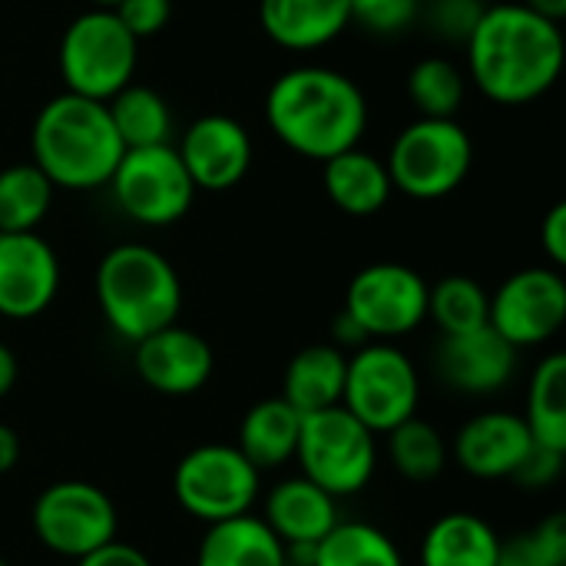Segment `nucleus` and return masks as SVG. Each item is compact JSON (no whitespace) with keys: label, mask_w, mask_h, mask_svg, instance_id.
<instances>
[{"label":"nucleus","mask_w":566,"mask_h":566,"mask_svg":"<svg viewBox=\"0 0 566 566\" xmlns=\"http://www.w3.org/2000/svg\"><path fill=\"white\" fill-rule=\"evenodd\" d=\"M464 46L468 80L501 106L541 99L564 73V27L524 3H488Z\"/></svg>","instance_id":"1"},{"label":"nucleus","mask_w":566,"mask_h":566,"mask_svg":"<svg viewBox=\"0 0 566 566\" xmlns=\"http://www.w3.org/2000/svg\"><path fill=\"white\" fill-rule=\"evenodd\" d=\"M265 123L292 153L325 163L361 143L368 103L352 76L332 66L302 63L269 86Z\"/></svg>","instance_id":"2"},{"label":"nucleus","mask_w":566,"mask_h":566,"mask_svg":"<svg viewBox=\"0 0 566 566\" xmlns=\"http://www.w3.org/2000/svg\"><path fill=\"white\" fill-rule=\"evenodd\" d=\"M30 163L53 189L86 192L109 182L126 146L103 99L66 90L40 106L30 129Z\"/></svg>","instance_id":"3"},{"label":"nucleus","mask_w":566,"mask_h":566,"mask_svg":"<svg viewBox=\"0 0 566 566\" xmlns=\"http://www.w3.org/2000/svg\"><path fill=\"white\" fill-rule=\"evenodd\" d=\"M96 302L106 325L136 345L179 318L182 282L176 265L159 249L123 242L113 245L96 265Z\"/></svg>","instance_id":"4"},{"label":"nucleus","mask_w":566,"mask_h":566,"mask_svg":"<svg viewBox=\"0 0 566 566\" xmlns=\"http://www.w3.org/2000/svg\"><path fill=\"white\" fill-rule=\"evenodd\" d=\"M385 166L395 192L434 202L464 186L474 166V143L458 119L418 116L395 136Z\"/></svg>","instance_id":"5"},{"label":"nucleus","mask_w":566,"mask_h":566,"mask_svg":"<svg viewBox=\"0 0 566 566\" xmlns=\"http://www.w3.org/2000/svg\"><path fill=\"white\" fill-rule=\"evenodd\" d=\"M295 461L302 474L335 501L361 494L378 468V434L342 405L302 415Z\"/></svg>","instance_id":"6"},{"label":"nucleus","mask_w":566,"mask_h":566,"mask_svg":"<svg viewBox=\"0 0 566 566\" xmlns=\"http://www.w3.org/2000/svg\"><path fill=\"white\" fill-rule=\"evenodd\" d=\"M139 40L123 27L116 10L93 7L80 13L60 40V73L70 93L109 99L133 83Z\"/></svg>","instance_id":"7"},{"label":"nucleus","mask_w":566,"mask_h":566,"mask_svg":"<svg viewBox=\"0 0 566 566\" xmlns=\"http://www.w3.org/2000/svg\"><path fill=\"white\" fill-rule=\"evenodd\" d=\"M421 378L415 361L395 342H365L348 355L342 408L371 434H388L418 415Z\"/></svg>","instance_id":"8"},{"label":"nucleus","mask_w":566,"mask_h":566,"mask_svg":"<svg viewBox=\"0 0 566 566\" xmlns=\"http://www.w3.org/2000/svg\"><path fill=\"white\" fill-rule=\"evenodd\" d=\"M172 494L189 517L209 527L252 514L262 494V471L235 444H199L176 464Z\"/></svg>","instance_id":"9"},{"label":"nucleus","mask_w":566,"mask_h":566,"mask_svg":"<svg viewBox=\"0 0 566 566\" xmlns=\"http://www.w3.org/2000/svg\"><path fill=\"white\" fill-rule=\"evenodd\" d=\"M106 186L123 216L146 229H166L179 222L199 192L172 143L126 149Z\"/></svg>","instance_id":"10"},{"label":"nucleus","mask_w":566,"mask_h":566,"mask_svg":"<svg viewBox=\"0 0 566 566\" xmlns=\"http://www.w3.org/2000/svg\"><path fill=\"white\" fill-rule=\"evenodd\" d=\"M30 524L50 554L80 560L116 541L119 514L103 488L90 481H56L33 501Z\"/></svg>","instance_id":"11"},{"label":"nucleus","mask_w":566,"mask_h":566,"mask_svg":"<svg viewBox=\"0 0 566 566\" xmlns=\"http://www.w3.org/2000/svg\"><path fill=\"white\" fill-rule=\"evenodd\" d=\"M428 282L401 262H375L355 272L345 292V315L368 342H398L428 322Z\"/></svg>","instance_id":"12"},{"label":"nucleus","mask_w":566,"mask_h":566,"mask_svg":"<svg viewBox=\"0 0 566 566\" xmlns=\"http://www.w3.org/2000/svg\"><path fill=\"white\" fill-rule=\"evenodd\" d=\"M564 322L566 282L554 265L521 269L491 295L488 325L517 352L547 345L564 328Z\"/></svg>","instance_id":"13"},{"label":"nucleus","mask_w":566,"mask_h":566,"mask_svg":"<svg viewBox=\"0 0 566 566\" xmlns=\"http://www.w3.org/2000/svg\"><path fill=\"white\" fill-rule=\"evenodd\" d=\"M60 292V259L36 232H0V315L27 322Z\"/></svg>","instance_id":"14"},{"label":"nucleus","mask_w":566,"mask_h":566,"mask_svg":"<svg viewBox=\"0 0 566 566\" xmlns=\"http://www.w3.org/2000/svg\"><path fill=\"white\" fill-rule=\"evenodd\" d=\"M189 179L202 192H226L239 186L252 169L249 129L222 113L199 116L176 146Z\"/></svg>","instance_id":"15"},{"label":"nucleus","mask_w":566,"mask_h":566,"mask_svg":"<svg viewBox=\"0 0 566 566\" xmlns=\"http://www.w3.org/2000/svg\"><path fill=\"white\" fill-rule=\"evenodd\" d=\"M133 365L143 385H149L153 391L166 398H186L206 388L216 368V355L202 335L172 322L136 342Z\"/></svg>","instance_id":"16"},{"label":"nucleus","mask_w":566,"mask_h":566,"mask_svg":"<svg viewBox=\"0 0 566 566\" xmlns=\"http://www.w3.org/2000/svg\"><path fill=\"white\" fill-rule=\"evenodd\" d=\"M434 365L448 388L481 398L501 391L514 378L517 348L484 325L464 335H441Z\"/></svg>","instance_id":"17"},{"label":"nucleus","mask_w":566,"mask_h":566,"mask_svg":"<svg viewBox=\"0 0 566 566\" xmlns=\"http://www.w3.org/2000/svg\"><path fill=\"white\" fill-rule=\"evenodd\" d=\"M534 438L521 415L511 411H484L461 424L454 434L451 454L478 481H504L514 478L524 464Z\"/></svg>","instance_id":"18"},{"label":"nucleus","mask_w":566,"mask_h":566,"mask_svg":"<svg viewBox=\"0 0 566 566\" xmlns=\"http://www.w3.org/2000/svg\"><path fill=\"white\" fill-rule=\"evenodd\" d=\"M265 36L285 50H318L352 27V0H259Z\"/></svg>","instance_id":"19"},{"label":"nucleus","mask_w":566,"mask_h":566,"mask_svg":"<svg viewBox=\"0 0 566 566\" xmlns=\"http://www.w3.org/2000/svg\"><path fill=\"white\" fill-rule=\"evenodd\" d=\"M262 521L285 547H298V544H318L342 517H338V501L318 484H312L305 474H298L279 481L265 494Z\"/></svg>","instance_id":"20"},{"label":"nucleus","mask_w":566,"mask_h":566,"mask_svg":"<svg viewBox=\"0 0 566 566\" xmlns=\"http://www.w3.org/2000/svg\"><path fill=\"white\" fill-rule=\"evenodd\" d=\"M322 182H325V196L355 219H368L375 212H381L391 199V176L385 159H378L375 153L365 149H345L332 159L322 163Z\"/></svg>","instance_id":"21"},{"label":"nucleus","mask_w":566,"mask_h":566,"mask_svg":"<svg viewBox=\"0 0 566 566\" xmlns=\"http://www.w3.org/2000/svg\"><path fill=\"white\" fill-rule=\"evenodd\" d=\"M497 554L501 537L484 517L451 511L424 531L418 560L421 566H497Z\"/></svg>","instance_id":"22"},{"label":"nucleus","mask_w":566,"mask_h":566,"mask_svg":"<svg viewBox=\"0 0 566 566\" xmlns=\"http://www.w3.org/2000/svg\"><path fill=\"white\" fill-rule=\"evenodd\" d=\"M196 566H289V557L262 517L242 514L206 527Z\"/></svg>","instance_id":"23"},{"label":"nucleus","mask_w":566,"mask_h":566,"mask_svg":"<svg viewBox=\"0 0 566 566\" xmlns=\"http://www.w3.org/2000/svg\"><path fill=\"white\" fill-rule=\"evenodd\" d=\"M298 431H302V415L282 395L265 398L245 411L235 448L265 474L295 461Z\"/></svg>","instance_id":"24"},{"label":"nucleus","mask_w":566,"mask_h":566,"mask_svg":"<svg viewBox=\"0 0 566 566\" xmlns=\"http://www.w3.org/2000/svg\"><path fill=\"white\" fill-rule=\"evenodd\" d=\"M345 365L348 355L335 345H308L298 355H292L285 368L282 398L298 411L312 415L332 405H342L345 388Z\"/></svg>","instance_id":"25"},{"label":"nucleus","mask_w":566,"mask_h":566,"mask_svg":"<svg viewBox=\"0 0 566 566\" xmlns=\"http://www.w3.org/2000/svg\"><path fill=\"white\" fill-rule=\"evenodd\" d=\"M524 424L534 444L566 454V355L551 352L531 375Z\"/></svg>","instance_id":"26"},{"label":"nucleus","mask_w":566,"mask_h":566,"mask_svg":"<svg viewBox=\"0 0 566 566\" xmlns=\"http://www.w3.org/2000/svg\"><path fill=\"white\" fill-rule=\"evenodd\" d=\"M109 119L126 149L163 146L172 136V113L163 93L143 83H126L116 96L106 99Z\"/></svg>","instance_id":"27"},{"label":"nucleus","mask_w":566,"mask_h":566,"mask_svg":"<svg viewBox=\"0 0 566 566\" xmlns=\"http://www.w3.org/2000/svg\"><path fill=\"white\" fill-rule=\"evenodd\" d=\"M312 566H405V557L381 527L365 521H338L315 544Z\"/></svg>","instance_id":"28"},{"label":"nucleus","mask_w":566,"mask_h":566,"mask_svg":"<svg viewBox=\"0 0 566 566\" xmlns=\"http://www.w3.org/2000/svg\"><path fill=\"white\" fill-rule=\"evenodd\" d=\"M385 438H388V461L405 481L428 484L444 474L451 448L434 424H428L415 415V418L401 421L398 428H391Z\"/></svg>","instance_id":"29"},{"label":"nucleus","mask_w":566,"mask_h":566,"mask_svg":"<svg viewBox=\"0 0 566 566\" xmlns=\"http://www.w3.org/2000/svg\"><path fill=\"white\" fill-rule=\"evenodd\" d=\"M53 206V182L33 163L0 169V232H36Z\"/></svg>","instance_id":"30"},{"label":"nucleus","mask_w":566,"mask_h":566,"mask_svg":"<svg viewBox=\"0 0 566 566\" xmlns=\"http://www.w3.org/2000/svg\"><path fill=\"white\" fill-rule=\"evenodd\" d=\"M408 96L421 116L454 119L468 96V73L448 56H424L408 73Z\"/></svg>","instance_id":"31"},{"label":"nucleus","mask_w":566,"mask_h":566,"mask_svg":"<svg viewBox=\"0 0 566 566\" xmlns=\"http://www.w3.org/2000/svg\"><path fill=\"white\" fill-rule=\"evenodd\" d=\"M491 295L481 282L468 275H448L434 289H428V318L441 328V335H464L488 325Z\"/></svg>","instance_id":"32"},{"label":"nucleus","mask_w":566,"mask_h":566,"mask_svg":"<svg viewBox=\"0 0 566 566\" xmlns=\"http://www.w3.org/2000/svg\"><path fill=\"white\" fill-rule=\"evenodd\" d=\"M497 566H566V517L557 511L534 531L501 541Z\"/></svg>","instance_id":"33"},{"label":"nucleus","mask_w":566,"mask_h":566,"mask_svg":"<svg viewBox=\"0 0 566 566\" xmlns=\"http://www.w3.org/2000/svg\"><path fill=\"white\" fill-rule=\"evenodd\" d=\"M421 17V0H352V23L378 36H398Z\"/></svg>","instance_id":"34"},{"label":"nucleus","mask_w":566,"mask_h":566,"mask_svg":"<svg viewBox=\"0 0 566 566\" xmlns=\"http://www.w3.org/2000/svg\"><path fill=\"white\" fill-rule=\"evenodd\" d=\"M484 10V0H431L428 7L421 3V13L428 17L431 30L448 43H464Z\"/></svg>","instance_id":"35"},{"label":"nucleus","mask_w":566,"mask_h":566,"mask_svg":"<svg viewBox=\"0 0 566 566\" xmlns=\"http://www.w3.org/2000/svg\"><path fill=\"white\" fill-rule=\"evenodd\" d=\"M116 17L136 40H146V36H156L169 23L172 0H123L116 7Z\"/></svg>","instance_id":"36"},{"label":"nucleus","mask_w":566,"mask_h":566,"mask_svg":"<svg viewBox=\"0 0 566 566\" xmlns=\"http://www.w3.org/2000/svg\"><path fill=\"white\" fill-rule=\"evenodd\" d=\"M564 451H551V448H541L534 444L524 458V464L517 468V474L511 481H517L521 488H531V491H541V488H551L560 474H564Z\"/></svg>","instance_id":"37"},{"label":"nucleus","mask_w":566,"mask_h":566,"mask_svg":"<svg viewBox=\"0 0 566 566\" xmlns=\"http://www.w3.org/2000/svg\"><path fill=\"white\" fill-rule=\"evenodd\" d=\"M541 245L554 269L566 265V202H554L541 222Z\"/></svg>","instance_id":"38"},{"label":"nucleus","mask_w":566,"mask_h":566,"mask_svg":"<svg viewBox=\"0 0 566 566\" xmlns=\"http://www.w3.org/2000/svg\"><path fill=\"white\" fill-rule=\"evenodd\" d=\"M76 566H153V560L139 551V547H133V544H119V541H109V544H103L99 551H93V554H86V557H80V560H73Z\"/></svg>","instance_id":"39"},{"label":"nucleus","mask_w":566,"mask_h":566,"mask_svg":"<svg viewBox=\"0 0 566 566\" xmlns=\"http://www.w3.org/2000/svg\"><path fill=\"white\" fill-rule=\"evenodd\" d=\"M368 338H365V332L355 325V318L352 315H345V312H338V318H335V348H361Z\"/></svg>","instance_id":"40"},{"label":"nucleus","mask_w":566,"mask_h":566,"mask_svg":"<svg viewBox=\"0 0 566 566\" xmlns=\"http://www.w3.org/2000/svg\"><path fill=\"white\" fill-rule=\"evenodd\" d=\"M20 464V438L10 424H0V478Z\"/></svg>","instance_id":"41"},{"label":"nucleus","mask_w":566,"mask_h":566,"mask_svg":"<svg viewBox=\"0 0 566 566\" xmlns=\"http://www.w3.org/2000/svg\"><path fill=\"white\" fill-rule=\"evenodd\" d=\"M17 375H20V365H17V355L10 352V345L0 342V398H7L17 385Z\"/></svg>","instance_id":"42"},{"label":"nucleus","mask_w":566,"mask_h":566,"mask_svg":"<svg viewBox=\"0 0 566 566\" xmlns=\"http://www.w3.org/2000/svg\"><path fill=\"white\" fill-rule=\"evenodd\" d=\"M524 7H531L534 13L554 20V23H564L566 20V0H521Z\"/></svg>","instance_id":"43"},{"label":"nucleus","mask_w":566,"mask_h":566,"mask_svg":"<svg viewBox=\"0 0 566 566\" xmlns=\"http://www.w3.org/2000/svg\"><path fill=\"white\" fill-rule=\"evenodd\" d=\"M123 0H93V7H106V10H116Z\"/></svg>","instance_id":"44"},{"label":"nucleus","mask_w":566,"mask_h":566,"mask_svg":"<svg viewBox=\"0 0 566 566\" xmlns=\"http://www.w3.org/2000/svg\"><path fill=\"white\" fill-rule=\"evenodd\" d=\"M0 566H10V564H7V560H3V557H0Z\"/></svg>","instance_id":"45"},{"label":"nucleus","mask_w":566,"mask_h":566,"mask_svg":"<svg viewBox=\"0 0 566 566\" xmlns=\"http://www.w3.org/2000/svg\"><path fill=\"white\" fill-rule=\"evenodd\" d=\"M289 566H292V564H289Z\"/></svg>","instance_id":"46"}]
</instances>
